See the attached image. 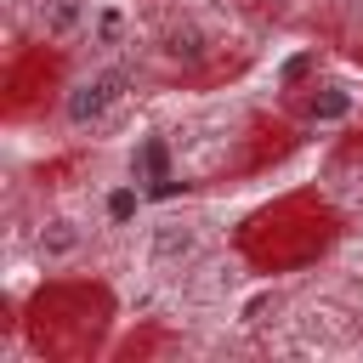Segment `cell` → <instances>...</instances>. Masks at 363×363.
I'll list each match as a JSON object with an SVG mask.
<instances>
[{"instance_id":"obj_6","label":"cell","mask_w":363,"mask_h":363,"mask_svg":"<svg viewBox=\"0 0 363 363\" xmlns=\"http://www.w3.org/2000/svg\"><path fill=\"white\" fill-rule=\"evenodd\" d=\"M125 34V11L113 6V0H102L96 11H91V45H113Z\"/></svg>"},{"instance_id":"obj_8","label":"cell","mask_w":363,"mask_h":363,"mask_svg":"<svg viewBox=\"0 0 363 363\" xmlns=\"http://www.w3.org/2000/svg\"><path fill=\"white\" fill-rule=\"evenodd\" d=\"M102 210H108V221H130V216L142 210V193H136V187H113Z\"/></svg>"},{"instance_id":"obj_3","label":"cell","mask_w":363,"mask_h":363,"mask_svg":"<svg viewBox=\"0 0 363 363\" xmlns=\"http://www.w3.org/2000/svg\"><path fill=\"white\" fill-rule=\"evenodd\" d=\"M34 28L45 40H74L85 28V0H34Z\"/></svg>"},{"instance_id":"obj_1","label":"cell","mask_w":363,"mask_h":363,"mask_svg":"<svg viewBox=\"0 0 363 363\" xmlns=\"http://www.w3.org/2000/svg\"><path fill=\"white\" fill-rule=\"evenodd\" d=\"M125 91H130V74H125L119 62L79 74V79L62 91V125H68V130H96V125H108L113 108L125 102Z\"/></svg>"},{"instance_id":"obj_4","label":"cell","mask_w":363,"mask_h":363,"mask_svg":"<svg viewBox=\"0 0 363 363\" xmlns=\"http://www.w3.org/2000/svg\"><path fill=\"white\" fill-rule=\"evenodd\" d=\"M193 250H199V227H187V221L153 227V261H176V255H193Z\"/></svg>"},{"instance_id":"obj_5","label":"cell","mask_w":363,"mask_h":363,"mask_svg":"<svg viewBox=\"0 0 363 363\" xmlns=\"http://www.w3.org/2000/svg\"><path fill=\"white\" fill-rule=\"evenodd\" d=\"M164 57H170V62H199V57H204V34H199L193 23L170 28V34H164Z\"/></svg>"},{"instance_id":"obj_2","label":"cell","mask_w":363,"mask_h":363,"mask_svg":"<svg viewBox=\"0 0 363 363\" xmlns=\"http://www.w3.org/2000/svg\"><path fill=\"white\" fill-rule=\"evenodd\" d=\"M79 244H85V227H79L74 216H51V221L34 233V255H40L45 267H57V261H74V255H79Z\"/></svg>"},{"instance_id":"obj_7","label":"cell","mask_w":363,"mask_h":363,"mask_svg":"<svg viewBox=\"0 0 363 363\" xmlns=\"http://www.w3.org/2000/svg\"><path fill=\"white\" fill-rule=\"evenodd\" d=\"M306 113H312V119H346V113H352V96H346L340 85H323V91L306 102Z\"/></svg>"}]
</instances>
